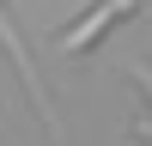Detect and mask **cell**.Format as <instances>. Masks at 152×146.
Masks as SVG:
<instances>
[{"label": "cell", "instance_id": "obj_3", "mask_svg": "<svg viewBox=\"0 0 152 146\" xmlns=\"http://www.w3.org/2000/svg\"><path fill=\"white\" fill-rule=\"evenodd\" d=\"M122 73H128V79L140 85V91H152V67H140V61H128V67H122Z\"/></svg>", "mask_w": 152, "mask_h": 146}, {"label": "cell", "instance_id": "obj_1", "mask_svg": "<svg viewBox=\"0 0 152 146\" xmlns=\"http://www.w3.org/2000/svg\"><path fill=\"white\" fill-rule=\"evenodd\" d=\"M0 49H6V61L18 67V79H24V97H31V110L43 116V128H49V140H55V146H67V128H61V116H55V104H49V91H43V73H37V61H31V49H24V31H18V18H12L6 6H0Z\"/></svg>", "mask_w": 152, "mask_h": 146}, {"label": "cell", "instance_id": "obj_2", "mask_svg": "<svg viewBox=\"0 0 152 146\" xmlns=\"http://www.w3.org/2000/svg\"><path fill=\"white\" fill-rule=\"evenodd\" d=\"M140 6H146V0H97V6H85L79 18H73L67 31L55 36V55H67V61H79L85 49H97V43H104V36L116 31L122 18H134Z\"/></svg>", "mask_w": 152, "mask_h": 146}]
</instances>
